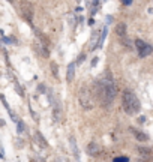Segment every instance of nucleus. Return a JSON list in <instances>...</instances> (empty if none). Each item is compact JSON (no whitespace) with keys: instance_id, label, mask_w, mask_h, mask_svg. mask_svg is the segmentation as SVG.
I'll use <instances>...</instances> for the list:
<instances>
[{"instance_id":"17","label":"nucleus","mask_w":153,"mask_h":162,"mask_svg":"<svg viewBox=\"0 0 153 162\" xmlns=\"http://www.w3.org/2000/svg\"><path fill=\"white\" fill-rule=\"evenodd\" d=\"M122 3L128 6V5H131V3H132V0H122Z\"/></svg>"},{"instance_id":"18","label":"nucleus","mask_w":153,"mask_h":162,"mask_svg":"<svg viewBox=\"0 0 153 162\" xmlns=\"http://www.w3.org/2000/svg\"><path fill=\"white\" fill-rule=\"evenodd\" d=\"M138 152H141L143 155H147V153H149V150H147V149H138Z\"/></svg>"},{"instance_id":"2","label":"nucleus","mask_w":153,"mask_h":162,"mask_svg":"<svg viewBox=\"0 0 153 162\" xmlns=\"http://www.w3.org/2000/svg\"><path fill=\"white\" fill-rule=\"evenodd\" d=\"M122 105H123V110L128 114H135L141 108L137 95L134 92H131V90H125V92L122 93Z\"/></svg>"},{"instance_id":"15","label":"nucleus","mask_w":153,"mask_h":162,"mask_svg":"<svg viewBox=\"0 0 153 162\" xmlns=\"http://www.w3.org/2000/svg\"><path fill=\"white\" fill-rule=\"evenodd\" d=\"M51 68H53V72H54V75H57V66H56V63H51Z\"/></svg>"},{"instance_id":"6","label":"nucleus","mask_w":153,"mask_h":162,"mask_svg":"<svg viewBox=\"0 0 153 162\" xmlns=\"http://www.w3.org/2000/svg\"><path fill=\"white\" fill-rule=\"evenodd\" d=\"M99 152H101V146H99L96 141H92V143H89V146H87V153H89L90 156L99 155Z\"/></svg>"},{"instance_id":"8","label":"nucleus","mask_w":153,"mask_h":162,"mask_svg":"<svg viewBox=\"0 0 153 162\" xmlns=\"http://www.w3.org/2000/svg\"><path fill=\"white\" fill-rule=\"evenodd\" d=\"M74 75H75V63H69L68 65V72H66V80L72 81Z\"/></svg>"},{"instance_id":"14","label":"nucleus","mask_w":153,"mask_h":162,"mask_svg":"<svg viewBox=\"0 0 153 162\" xmlns=\"http://www.w3.org/2000/svg\"><path fill=\"white\" fill-rule=\"evenodd\" d=\"M3 42H5V44H15V39H12V38H5V36H3Z\"/></svg>"},{"instance_id":"11","label":"nucleus","mask_w":153,"mask_h":162,"mask_svg":"<svg viewBox=\"0 0 153 162\" xmlns=\"http://www.w3.org/2000/svg\"><path fill=\"white\" fill-rule=\"evenodd\" d=\"M71 147L72 150H74V155H75V158H78V149H77V143H75V138H71Z\"/></svg>"},{"instance_id":"1","label":"nucleus","mask_w":153,"mask_h":162,"mask_svg":"<svg viewBox=\"0 0 153 162\" xmlns=\"http://www.w3.org/2000/svg\"><path fill=\"white\" fill-rule=\"evenodd\" d=\"M95 87H96V95H98L99 101L102 102L104 107L110 105L113 102V99L116 98L117 89H116V86H114V81L111 78V74H110V72H107L105 78L98 81V83L95 84Z\"/></svg>"},{"instance_id":"4","label":"nucleus","mask_w":153,"mask_h":162,"mask_svg":"<svg viewBox=\"0 0 153 162\" xmlns=\"http://www.w3.org/2000/svg\"><path fill=\"white\" fill-rule=\"evenodd\" d=\"M135 47L138 48L140 57H147V56H150V54L153 53L152 45H149L147 42H144V41H141V39H137V41H135Z\"/></svg>"},{"instance_id":"10","label":"nucleus","mask_w":153,"mask_h":162,"mask_svg":"<svg viewBox=\"0 0 153 162\" xmlns=\"http://www.w3.org/2000/svg\"><path fill=\"white\" fill-rule=\"evenodd\" d=\"M107 32H108V29H107V27H104V30H102V33H101V38H99V42H98V47H102L104 41H105Z\"/></svg>"},{"instance_id":"9","label":"nucleus","mask_w":153,"mask_h":162,"mask_svg":"<svg viewBox=\"0 0 153 162\" xmlns=\"http://www.w3.org/2000/svg\"><path fill=\"white\" fill-rule=\"evenodd\" d=\"M116 33H117V36L119 38H125V35H126V26L123 23H120V24H117V27H116Z\"/></svg>"},{"instance_id":"5","label":"nucleus","mask_w":153,"mask_h":162,"mask_svg":"<svg viewBox=\"0 0 153 162\" xmlns=\"http://www.w3.org/2000/svg\"><path fill=\"white\" fill-rule=\"evenodd\" d=\"M32 8L33 6L29 2H23V14H24V17L27 18L29 23H32V17H33V9Z\"/></svg>"},{"instance_id":"3","label":"nucleus","mask_w":153,"mask_h":162,"mask_svg":"<svg viewBox=\"0 0 153 162\" xmlns=\"http://www.w3.org/2000/svg\"><path fill=\"white\" fill-rule=\"evenodd\" d=\"M78 99H80V104L84 110H92L93 108V102H92L90 92H89L87 87H81V90L78 93Z\"/></svg>"},{"instance_id":"7","label":"nucleus","mask_w":153,"mask_h":162,"mask_svg":"<svg viewBox=\"0 0 153 162\" xmlns=\"http://www.w3.org/2000/svg\"><path fill=\"white\" fill-rule=\"evenodd\" d=\"M131 132L135 135V138L138 140V141H147V140H149V137H147L144 132H140V131L135 129V128H131Z\"/></svg>"},{"instance_id":"13","label":"nucleus","mask_w":153,"mask_h":162,"mask_svg":"<svg viewBox=\"0 0 153 162\" xmlns=\"http://www.w3.org/2000/svg\"><path fill=\"white\" fill-rule=\"evenodd\" d=\"M113 162H129V158H126V156H120V158H114Z\"/></svg>"},{"instance_id":"16","label":"nucleus","mask_w":153,"mask_h":162,"mask_svg":"<svg viewBox=\"0 0 153 162\" xmlns=\"http://www.w3.org/2000/svg\"><path fill=\"white\" fill-rule=\"evenodd\" d=\"M84 59H86V54H80V57H78V62H77V63L80 65V63H81V62L84 60Z\"/></svg>"},{"instance_id":"12","label":"nucleus","mask_w":153,"mask_h":162,"mask_svg":"<svg viewBox=\"0 0 153 162\" xmlns=\"http://www.w3.org/2000/svg\"><path fill=\"white\" fill-rule=\"evenodd\" d=\"M17 126H18V134H23L24 129H26V125H24L23 120H18L17 122Z\"/></svg>"}]
</instances>
